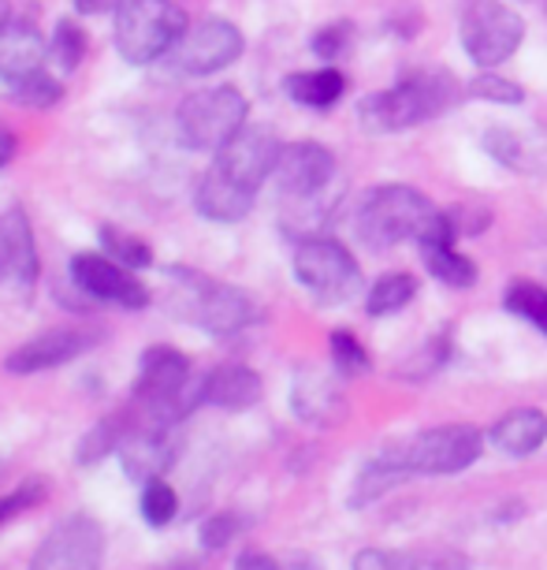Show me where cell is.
<instances>
[{
  "label": "cell",
  "mask_w": 547,
  "mask_h": 570,
  "mask_svg": "<svg viewBox=\"0 0 547 570\" xmlns=\"http://www.w3.org/2000/svg\"><path fill=\"white\" fill-rule=\"evenodd\" d=\"M488 440H491V448L503 451L507 459L533 455L547 440V414L536 411V406H521V411L503 414L499 422L488 429Z\"/></svg>",
  "instance_id": "obj_23"
},
{
  "label": "cell",
  "mask_w": 547,
  "mask_h": 570,
  "mask_svg": "<svg viewBox=\"0 0 547 570\" xmlns=\"http://www.w3.org/2000/svg\"><path fill=\"white\" fill-rule=\"evenodd\" d=\"M101 246L127 268H149V265H153V250H149V243H142L138 235H127L120 228H109V224L101 228Z\"/></svg>",
  "instance_id": "obj_33"
},
{
  "label": "cell",
  "mask_w": 547,
  "mask_h": 570,
  "mask_svg": "<svg viewBox=\"0 0 547 570\" xmlns=\"http://www.w3.org/2000/svg\"><path fill=\"white\" fill-rule=\"evenodd\" d=\"M41 262H38V243L34 228H30L23 209H4L0 213V279L30 292L38 284Z\"/></svg>",
  "instance_id": "obj_17"
},
{
  "label": "cell",
  "mask_w": 547,
  "mask_h": 570,
  "mask_svg": "<svg viewBox=\"0 0 547 570\" xmlns=\"http://www.w3.org/2000/svg\"><path fill=\"white\" fill-rule=\"evenodd\" d=\"M265 384L250 365H220V370L206 373V403L217 411L242 414L261 403Z\"/></svg>",
  "instance_id": "obj_22"
},
{
  "label": "cell",
  "mask_w": 547,
  "mask_h": 570,
  "mask_svg": "<svg viewBox=\"0 0 547 570\" xmlns=\"http://www.w3.org/2000/svg\"><path fill=\"white\" fill-rule=\"evenodd\" d=\"M417 295V279L410 273H388L365 295V314L369 317H388L399 314L402 306H410V298Z\"/></svg>",
  "instance_id": "obj_27"
},
{
  "label": "cell",
  "mask_w": 547,
  "mask_h": 570,
  "mask_svg": "<svg viewBox=\"0 0 547 570\" xmlns=\"http://www.w3.org/2000/svg\"><path fill=\"white\" fill-rule=\"evenodd\" d=\"M12 98L19 105H30V109H52V105L63 101V86L49 71H34L27 79L12 82Z\"/></svg>",
  "instance_id": "obj_32"
},
{
  "label": "cell",
  "mask_w": 547,
  "mask_h": 570,
  "mask_svg": "<svg viewBox=\"0 0 547 570\" xmlns=\"http://www.w3.org/2000/svg\"><path fill=\"white\" fill-rule=\"evenodd\" d=\"M157 570H198L190 559H179V563H165V567H157Z\"/></svg>",
  "instance_id": "obj_45"
},
{
  "label": "cell",
  "mask_w": 547,
  "mask_h": 570,
  "mask_svg": "<svg viewBox=\"0 0 547 570\" xmlns=\"http://www.w3.org/2000/svg\"><path fill=\"white\" fill-rule=\"evenodd\" d=\"M350 570H425V559L410 552H391V548H365V552L354 556Z\"/></svg>",
  "instance_id": "obj_36"
},
{
  "label": "cell",
  "mask_w": 547,
  "mask_h": 570,
  "mask_svg": "<svg viewBox=\"0 0 547 570\" xmlns=\"http://www.w3.org/2000/svg\"><path fill=\"white\" fill-rule=\"evenodd\" d=\"M458 228L450 220V213H436L432 224L425 228V235L417 239V250H421V262L428 268V276H436L444 287H474L477 284V265L469 262L466 254L455 250Z\"/></svg>",
  "instance_id": "obj_15"
},
{
  "label": "cell",
  "mask_w": 547,
  "mask_h": 570,
  "mask_svg": "<svg viewBox=\"0 0 547 570\" xmlns=\"http://www.w3.org/2000/svg\"><path fill=\"white\" fill-rule=\"evenodd\" d=\"M276 157H280V142L268 127H242L228 146L217 149L212 168L223 179L239 183L242 190H261V183L276 171Z\"/></svg>",
  "instance_id": "obj_13"
},
{
  "label": "cell",
  "mask_w": 547,
  "mask_h": 570,
  "mask_svg": "<svg viewBox=\"0 0 547 570\" xmlns=\"http://www.w3.org/2000/svg\"><path fill=\"white\" fill-rule=\"evenodd\" d=\"M135 425V414L131 411H120L112 417H101L98 425L90 429V433H82V440L74 444V462L79 466H98V462H105L112 455V451H120L123 436L131 433Z\"/></svg>",
  "instance_id": "obj_26"
},
{
  "label": "cell",
  "mask_w": 547,
  "mask_h": 570,
  "mask_svg": "<svg viewBox=\"0 0 547 570\" xmlns=\"http://www.w3.org/2000/svg\"><path fill=\"white\" fill-rule=\"evenodd\" d=\"M463 90H458L455 75L444 68L410 71L391 90L369 94L358 105V120L369 135H395L402 127H417L425 120H436L447 109H455Z\"/></svg>",
  "instance_id": "obj_1"
},
{
  "label": "cell",
  "mask_w": 547,
  "mask_h": 570,
  "mask_svg": "<svg viewBox=\"0 0 547 570\" xmlns=\"http://www.w3.org/2000/svg\"><path fill=\"white\" fill-rule=\"evenodd\" d=\"M350 38H354L350 23H328L325 30H317V35H314V52L320 60H336V57L347 52Z\"/></svg>",
  "instance_id": "obj_39"
},
{
  "label": "cell",
  "mask_w": 547,
  "mask_h": 570,
  "mask_svg": "<svg viewBox=\"0 0 547 570\" xmlns=\"http://www.w3.org/2000/svg\"><path fill=\"white\" fill-rule=\"evenodd\" d=\"M123 0H74V12L79 16H116Z\"/></svg>",
  "instance_id": "obj_41"
},
{
  "label": "cell",
  "mask_w": 547,
  "mask_h": 570,
  "mask_svg": "<svg viewBox=\"0 0 547 570\" xmlns=\"http://www.w3.org/2000/svg\"><path fill=\"white\" fill-rule=\"evenodd\" d=\"M291 406H295V414L302 417V422H309V425H336L342 417V411H347L336 376L320 373V370H314V365L295 373Z\"/></svg>",
  "instance_id": "obj_19"
},
{
  "label": "cell",
  "mask_w": 547,
  "mask_h": 570,
  "mask_svg": "<svg viewBox=\"0 0 547 570\" xmlns=\"http://www.w3.org/2000/svg\"><path fill=\"white\" fill-rule=\"evenodd\" d=\"M138 511H142V519L153 525V530H165V525L176 522L179 514V497L176 489L168 485L165 478H153L142 485V497H138Z\"/></svg>",
  "instance_id": "obj_29"
},
{
  "label": "cell",
  "mask_w": 547,
  "mask_h": 570,
  "mask_svg": "<svg viewBox=\"0 0 547 570\" xmlns=\"http://www.w3.org/2000/svg\"><path fill=\"white\" fill-rule=\"evenodd\" d=\"M171 429H160V425H146V422H135L131 433L123 436L120 444V462H123V473L138 485H146V481L160 478L171 459H176V448H171Z\"/></svg>",
  "instance_id": "obj_18"
},
{
  "label": "cell",
  "mask_w": 547,
  "mask_h": 570,
  "mask_svg": "<svg viewBox=\"0 0 547 570\" xmlns=\"http://www.w3.org/2000/svg\"><path fill=\"white\" fill-rule=\"evenodd\" d=\"M402 478H410V470L402 466V459L395 448L388 451V455L369 459L361 466L358 481H354V489H350V508H369V503H377L380 497H388Z\"/></svg>",
  "instance_id": "obj_24"
},
{
  "label": "cell",
  "mask_w": 547,
  "mask_h": 570,
  "mask_svg": "<svg viewBox=\"0 0 547 570\" xmlns=\"http://www.w3.org/2000/svg\"><path fill=\"white\" fill-rule=\"evenodd\" d=\"M93 347V340L79 328H52L41 332V336L19 343V347L4 358V370L12 376H30V373H46L57 370V365L74 362L79 354Z\"/></svg>",
  "instance_id": "obj_16"
},
{
  "label": "cell",
  "mask_w": 547,
  "mask_h": 570,
  "mask_svg": "<svg viewBox=\"0 0 547 570\" xmlns=\"http://www.w3.org/2000/svg\"><path fill=\"white\" fill-rule=\"evenodd\" d=\"M168 276L179 279V317L212 332V336H235V332L250 328L261 317V306L246 292H239V287L190 273V268H171Z\"/></svg>",
  "instance_id": "obj_4"
},
{
  "label": "cell",
  "mask_w": 547,
  "mask_h": 570,
  "mask_svg": "<svg viewBox=\"0 0 547 570\" xmlns=\"http://www.w3.org/2000/svg\"><path fill=\"white\" fill-rule=\"evenodd\" d=\"M402 466L410 473H432V478H444V473H463L480 459L485 451V433L477 425H439L428 429V433H417L406 444H395Z\"/></svg>",
  "instance_id": "obj_9"
},
{
  "label": "cell",
  "mask_w": 547,
  "mask_h": 570,
  "mask_svg": "<svg viewBox=\"0 0 547 570\" xmlns=\"http://www.w3.org/2000/svg\"><path fill=\"white\" fill-rule=\"evenodd\" d=\"M246 116H250V105L235 86H209L179 105L176 135L195 154H217L242 131Z\"/></svg>",
  "instance_id": "obj_6"
},
{
  "label": "cell",
  "mask_w": 547,
  "mask_h": 570,
  "mask_svg": "<svg viewBox=\"0 0 547 570\" xmlns=\"http://www.w3.org/2000/svg\"><path fill=\"white\" fill-rule=\"evenodd\" d=\"M49 57V41L38 35L34 23L27 19H8L0 23V79L19 82L27 75L41 71V63Z\"/></svg>",
  "instance_id": "obj_20"
},
{
  "label": "cell",
  "mask_w": 547,
  "mask_h": 570,
  "mask_svg": "<svg viewBox=\"0 0 547 570\" xmlns=\"http://www.w3.org/2000/svg\"><path fill=\"white\" fill-rule=\"evenodd\" d=\"M12 157H16V135L8 131L4 124H0V171L12 165Z\"/></svg>",
  "instance_id": "obj_43"
},
{
  "label": "cell",
  "mask_w": 547,
  "mask_h": 570,
  "mask_svg": "<svg viewBox=\"0 0 547 570\" xmlns=\"http://www.w3.org/2000/svg\"><path fill=\"white\" fill-rule=\"evenodd\" d=\"M450 220H455L458 235H480L488 228L491 213L485 206H458V209H450Z\"/></svg>",
  "instance_id": "obj_40"
},
{
  "label": "cell",
  "mask_w": 547,
  "mask_h": 570,
  "mask_svg": "<svg viewBox=\"0 0 547 570\" xmlns=\"http://www.w3.org/2000/svg\"><path fill=\"white\" fill-rule=\"evenodd\" d=\"M187 16L171 0H123L116 12V49L127 63H157L187 35Z\"/></svg>",
  "instance_id": "obj_5"
},
{
  "label": "cell",
  "mask_w": 547,
  "mask_h": 570,
  "mask_svg": "<svg viewBox=\"0 0 547 570\" xmlns=\"http://www.w3.org/2000/svg\"><path fill=\"white\" fill-rule=\"evenodd\" d=\"M503 303H507L514 317L529 321L533 328H540L547 336V287L533 284V279H510Z\"/></svg>",
  "instance_id": "obj_28"
},
{
  "label": "cell",
  "mask_w": 547,
  "mask_h": 570,
  "mask_svg": "<svg viewBox=\"0 0 547 570\" xmlns=\"http://www.w3.org/2000/svg\"><path fill=\"white\" fill-rule=\"evenodd\" d=\"M280 570H320V567L314 563V559H302V556H298V559H291V563H284Z\"/></svg>",
  "instance_id": "obj_44"
},
{
  "label": "cell",
  "mask_w": 547,
  "mask_h": 570,
  "mask_svg": "<svg viewBox=\"0 0 547 570\" xmlns=\"http://www.w3.org/2000/svg\"><path fill=\"white\" fill-rule=\"evenodd\" d=\"M246 41L242 30L228 23V19H206V23L190 27L182 35L171 52L165 57V68L176 79H201V75H217L223 68H231L242 57Z\"/></svg>",
  "instance_id": "obj_10"
},
{
  "label": "cell",
  "mask_w": 547,
  "mask_h": 570,
  "mask_svg": "<svg viewBox=\"0 0 547 570\" xmlns=\"http://www.w3.org/2000/svg\"><path fill=\"white\" fill-rule=\"evenodd\" d=\"M49 57L63 75L74 71L82 63L86 35H82V27L74 23V19H60V23H57V30H52V41H49Z\"/></svg>",
  "instance_id": "obj_30"
},
{
  "label": "cell",
  "mask_w": 547,
  "mask_h": 570,
  "mask_svg": "<svg viewBox=\"0 0 547 570\" xmlns=\"http://www.w3.org/2000/svg\"><path fill=\"white\" fill-rule=\"evenodd\" d=\"M235 533H239V514L220 511V514H209V519L201 522L198 541L206 552H220V548H228L235 541Z\"/></svg>",
  "instance_id": "obj_37"
},
{
  "label": "cell",
  "mask_w": 547,
  "mask_h": 570,
  "mask_svg": "<svg viewBox=\"0 0 547 570\" xmlns=\"http://www.w3.org/2000/svg\"><path fill=\"white\" fill-rule=\"evenodd\" d=\"M328 351H331V370H336L339 376H361L369 373V354H365V347L358 343V336L347 328H336L328 336Z\"/></svg>",
  "instance_id": "obj_31"
},
{
  "label": "cell",
  "mask_w": 547,
  "mask_h": 570,
  "mask_svg": "<svg viewBox=\"0 0 547 570\" xmlns=\"http://www.w3.org/2000/svg\"><path fill=\"white\" fill-rule=\"evenodd\" d=\"M105 559V530L90 514H71L52 525L46 541L38 544L30 570H101Z\"/></svg>",
  "instance_id": "obj_11"
},
{
  "label": "cell",
  "mask_w": 547,
  "mask_h": 570,
  "mask_svg": "<svg viewBox=\"0 0 547 570\" xmlns=\"http://www.w3.org/2000/svg\"><path fill=\"white\" fill-rule=\"evenodd\" d=\"M295 276L317 303L339 306L361 292V265L347 246L325 235H309L295 250Z\"/></svg>",
  "instance_id": "obj_8"
},
{
  "label": "cell",
  "mask_w": 547,
  "mask_h": 570,
  "mask_svg": "<svg viewBox=\"0 0 547 570\" xmlns=\"http://www.w3.org/2000/svg\"><path fill=\"white\" fill-rule=\"evenodd\" d=\"M46 497H49V481L46 478H30L19 489L8 492V497H0V530H4V525L12 522V519H19L23 511L38 508V503L46 500Z\"/></svg>",
  "instance_id": "obj_35"
},
{
  "label": "cell",
  "mask_w": 547,
  "mask_h": 570,
  "mask_svg": "<svg viewBox=\"0 0 547 570\" xmlns=\"http://www.w3.org/2000/svg\"><path fill=\"white\" fill-rule=\"evenodd\" d=\"M458 38H463L466 57L480 71H491L521 49L525 19L503 0H469L458 19Z\"/></svg>",
  "instance_id": "obj_7"
},
{
  "label": "cell",
  "mask_w": 547,
  "mask_h": 570,
  "mask_svg": "<svg viewBox=\"0 0 547 570\" xmlns=\"http://www.w3.org/2000/svg\"><path fill=\"white\" fill-rule=\"evenodd\" d=\"M436 213L439 209L421 190L402 187V183H388V187L369 190V198L361 202L358 239L369 246L372 254H384L406 239H421Z\"/></svg>",
  "instance_id": "obj_3"
},
{
  "label": "cell",
  "mask_w": 547,
  "mask_h": 570,
  "mask_svg": "<svg viewBox=\"0 0 547 570\" xmlns=\"http://www.w3.org/2000/svg\"><path fill=\"white\" fill-rule=\"evenodd\" d=\"M253 198V190H242L239 183L223 179L217 168H209L195 190V209L212 224H239L250 217Z\"/></svg>",
  "instance_id": "obj_21"
},
{
  "label": "cell",
  "mask_w": 547,
  "mask_h": 570,
  "mask_svg": "<svg viewBox=\"0 0 547 570\" xmlns=\"http://www.w3.org/2000/svg\"><path fill=\"white\" fill-rule=\"evenodd\" d=\"M272 179H276V187H280V195L287 202L325 195V190L331 187V179H336V157H331V149H325L320 142L280 146Z\"/></svg>",
  "instance_id": "obj_14"
},
{
  "label": "cell",
  "mask_w": 547,
  "mask_h": 570,
  "mask_svg": "<svg viewBox=\"0 0 547 570\" xmlns=\"http://www.w3.org/2000/svg\"><path fill=\"white\" fill-rule=\"evenodd\" d=\"M469 98L485 101V105H525V90L507 75H491V71H480L474 75L469 82Z\"/></svg>",
  "instance_id": "obj_34"
},
{
  "label": "cell",
  "mask_w": 547,
  "mask_h": 570,
  "mask_svg": "<svg viewBox=\"0 0 547 570\" xmlns=\"http://www.w3.org/2000/svg\"><path fill=\"white\" fill-rule=\"evenodd\" d=\"M71 284L79 292L101 298V303H116L123 309L149 306V292L131 268L120 265L116 257L105 254H74L71 257Z\"/></svg>",
  "instance_id": "obj_12"
},
{
  "label": "cell",
  "mask_w": 547,
  "mask_h": 570,
  "mask_svg": "<svg viewBox=\"0 0 547 570\" xmlns=\"http://www.w3.org/2000/svg\"><path fill=\"white\" fill-rule=\"evenodd\" d=\"M485 149L499 160V165H507V168H521L525 165L521 138L514 135V131H503V127H496V131L485 135Z\"/></svg>",
  "instance_id": "obj_38"
},
{
  "label": "cell",
  "mask_w": 547,
  "mask_h": 570,
  "mask_svg": "<svg viewBox=\"0 0 547 570\" xmlns=\"http://www.w3.org/2000/svg\"><path fill=\"white\" fill-rule=\"evenodd\" d=\"M235 570H280V563L265 552H242L235 559Z\"/></svg>",
  "instance_id": "obj_42"
},
{
  "label": "cell",
  "mask_w": 547,
  "mask_h": 570,
  "mask_svg": "<svg viewBox=\"0 0 547 570\" xmlns=\"http://www.w3.org/2000/svg\"><path fill=\"white\" fill-rule=\"evenodd\" d=\"M8 19H12V4H8V0H0V23H8Z\"/></svg>",
  "instance_id": "obj_46"
},
{
  "label": "cell",
  "mask_w": 547,
  "mask_h": 570,
  "mask_svg": "<svg viewBox=\"0 0 547 570\" xmlns=\"http://www.w3.org/2000/svg\"><path fill=\"white\" fill-rule=\"evenodd\" d=\"M342 90H347V79L336 71V68H320V71H295L291 79H287V94H291V101H298L302 109H317L325 112L331 109Z\"/></svg>",
  "instance_id": "obj_25"
},
{
  "label": "cell",
  "mask_w": 547,
  "mask_h": 570,
  "mask_svg": "<svg viewBox=\"0 0 547 570\" xmlns=\"http://www.w3.org/2000/svg\"><path fill=\"white\" fill-rule=\"evenodd\" d=\"M198 403H206V376L190 370L187 354L176 347H149L135 376V406L142 411V422L176 429Z\"/></svg>",
  "instance_id": "obj_2"
}]
</instances>
